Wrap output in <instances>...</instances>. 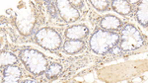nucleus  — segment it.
<instances>
[{"instance_id":"17","label":"nucleus","mask_w":148,"mask_h":83,"mask_svg":"<svg viewBox=\"0 0 148 83\" xmlns=\"http://www.w3.org/2000/svg\"><path fill=\"white\" fill-rule=\"evenodd\" d=\"M23 82H36V81H34V80H32V79H28V80H25V81H23Z\"/></svg>"},{"instance_id":"3","label":"nucleus","mask_w":148,"mask_h":83,"mask_svg":"<svg viewBox=\"0 0 148 83\" xmlns=\"http://www.w3.org/2000/svg\"><path fill=\"white\" fill-rule=\"evenodd\" d=\"M121 49L123 51H134L143 45V38L134 26L126 25L121 33Z\"/></svg>"},{"instance_id":"8","label":"nucleus","mask_w":148,"mask_h":83,"mask_svg":"<svg viewBox=\"0 0 148 83\" xmlns=\"http://www.w3.org/2000/svg\"><path fill=\"white\" fill-rule=\"evenodd\" d=\"M123 22L119 18L114 16L108 15L104 17L101 21V27L103 29H106V31H116L121 28Z\"/></svg>"},{"instance_id":"13","label":"nucleus","mask_w":148,"mask_h":83,"mask_svg":"<svg viewBox=\"0 0 148 83\" xmlns=\"http://www.w3.org/2000/svg\"><path fill=\"white\" fill-rule=\"evenodd\" d=\"M62 70V66L58 63H52L47 67V77L49 79H52V78H56V76H58L59 73Z\"/></svg>"},{"instance_id":"12","label":"nucleus","mask_w":148,"mask_h":83,"mask_svg":"<svg viewBox=\"0 0 148 83\" xmlns=\"http://www.w3.org/2000/svg\"><path fill=\"white\" fill-rule=\"evenodd\" d=\"M18 62V58L15 54L8 53V51H2L0 54V64L1 66L13 65Z\"/></svg>"},{"instance_id":"11","label":"nucleus","mask_w":148,"mask_h":83,"mask_svg":"<svg viewBox=\"0 0 148 83\" xmlns=\"http://www.w3.org/2000/svg\"><path fill=\"white\" fill-rule=\"evenodd\" d=\"M113 9L121 15H128L131 12V7L130 5V1L125 0H114L112 2Z\"/></svg>"},{"instance_id":"4","label":"nucleus","mask_w":148,"mask_h":83,"mask_svg":"<svg viewBox=\"0 0 148 83\" xmlns=\"http://www.w3.org/2000/svg\"><path fill=\"white\" fill-rule=\"evenodd\" d=\"M36 41L44 49L56 51L61 45V37L53 29L42 28L36 34Z\"/></svg>"},{"instance_id":"6","label":"nucleus","mask_w":148,"mask_h":83,"mask_svg":"<svg viewBox=\"0 0 148 83\" xmlns=\"http://www.w3.org/2000/svg\"><path fill=\"white\" fill-rule=\"evenodd\" d=\"M89 30L84 25H76L68 28L65 31V37L69 40H81L87 37Z\"/></svg>"},{"instance_id":"16","label":"nucleus","mask_w":148,"mask_h":83,"mask_svg":"<svg viewBox=\"0 0 148 83\" xmlns=\"http://www.w3.org/2000/svg\"><path fill=\"white\" fill-rule=\"evenodd\" d=\"M70 4L72 5L73 7H82L83 6V1H69Z\"/></svg>"},{"instance_id":"14","label":"nucleus","mask_w":148,"mask_h":83,"mask_svg":"<svg viewBox=\"0 0 148 83\" xmlns=\"http://www.w3.org/2000/svg\"><path fill=\"white\" fill-rule=\"evenodd\" d=\"M90 2L99 11L106 10L109 6V1H107V0H91Z\"/></svg>"},{"instance_id":"5","label":"nucleus","mask_w":148,"mask_h":83,"mask_svg":"<svg viewBox=\"0 0 148 83\" xmlns=\"http://www.w3.org/2000/svg\"><path fill=\"white\" fill-rule=\"evenodd\" d=\"M56 7L59 11L61 18L64 21L68 23L74 22L79 18L80 14L75 7H73L69 1H64V0H58L56 1Z\"/></svg>"},{"instance_id":"1","label":"nucleus","mask_w":148,"mask_h":83,"mask_svg":"<svg viewBox=\"0 0 148 83\" xmlns=\"http://www.w3.org/2000/svg\"><path fill=\"white\" fill-rule=\"evenodd\" d=\"M120 42V36L109 31L98 30L90 39V47L98 54H106Z\"/></svg>"},{"instance_id":"7","label":"nucleus","mask_w":148,"mask_h":83,"mask_svg":"<svg viewBox=\"0 0 148 83\" xmlns=\"http://www.w3.org/2000/svg\"><path fill=\"white\" fill-rule=\"evenodd\" d=\"M21 76H22V71L18 66L8 65L3 71V82L5 83H15L19 82Z\"/></svg>"},{"instance_id":"2","label":"nucleus","mask_w":148,"mask_h":83,"mask_svg":"<svg viewBox=\"0 0 148 83\" xmlns=\"http://www.w3.org/2000/svg\"><path fill=\"white\" fill-rule=\"evenodd\" d=\"M20 58L26 68L35 75H40L47 71L49 64L45 56L33 49H25L21 51Z\"/></svg>"},{"instance_id":"9","label":"nucleus","mask_w":148,"mask_h":83,"mask_svg":"<svg viewBox=\"0 0 148 83\" xmlns=\"http://www.w3.org/2000/svg\"><path fill=\"white\" fill-rule=\"evenodd\" d=\"M83 47H84V42L80 41V40H70V41L65 42L63 49L65 53L73 54L79 53L81 49H83Z\"/></svg>"},{"instance_id":"15","label":"nucleus","mask_w":148,"mask_h":83,"mask_svg":"<svg viewBox=\"0 0 148 83\" xmlns=\"http://www.w3.org/2000/svg\"><path fill=\"white\" fill-rule=\"evenodd\" d=\"M47 5V9H49V12L51 13V15H52L54 17V16L56 15V8H54L53 4L51 3V1H46Z\"/></svg>"},{"instance_id":"10","label":"nucleus","mask_w":148,"mask_h":83,"mask_svg":"<svg viewBox=\"0 0 148 83\" xmlns=\"http://www.w3.org/2000/svg\"><path fill=\"white\" fill-rule=\"evenodd\" d=\"M136 19L141 25L147 26L148 23V2L141 1L136 11Z\"/></svg>"}]
</instances>
